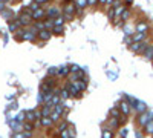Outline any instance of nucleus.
Instances as JSON below:
<instances>
[{
  "mask_svg": "<svg viewBox=\"0 0 153 138\" xmlns=\"http://www.w3.org/2000/svg\"><path fill=\"white\" fill-rule=\"evenodd\" d=\"M17 19H19V22H20V25H22V28H29V26H32V25H34L32 12L29 11V8H28V9H23Z\"/></svg>",
  "mask_w": 153,
  "mask_h": 138,
  "instance_id": "f257e3e1",
  "label": "nucleus"
},
{
  "mask_svg": "<svg viewBox=\"0 0 153 138\" xmlns=\"http://www.w3.org/2000/svg\"><path fill=\"white\" fill-rule=\"evenodd\" d=\"M152 120H153V112L146 110V112H143V114H138L136 123H138L139 128H146V124H147L149 121H152Z\"/></svg>",
  "mask_w": 153,
  "mask_h": 138,
  "instance_id": "f03ea898",
  "label": "nucleus"
},
{
  "mask_svg": "<svg viewBox=\"0 0 153 138\" xmlns=\"http://www.w3.org/2000/svg\"><path fill=\"white\" fill-rule=\"evenodd\" d=\"M147 46H149L147 42H133L132 45H129V49L133 54H143Z\"/></svg>",
  "mask_w": 153,
  "mask_h": 138,
  "instance_id": "7ed1b4c3",
  "label": "nucleus"
},
{
  "mask_svg": "<svg viewBox=\"0 0 153 138\" xmlns=\"http://www.w3.org/2000/svg\"><path fill=\"white\" fill-rule=\"evenodd\" d=\"M60 16H63L61 8H58V6H55V5L46 8V19H57V17H60Z\"/></svg>",
  "mask_w": 153,
  "mask_h": 138,
  "instance_id": "20e7f679",
  "label": "nucleus"
},
{
  "mask_svg": "<svg viewBox=\"0 0 153 138\" xmlns=\"http://www.w3.org/2000/svg\"><path fill=\"white\" fill-rule=\"evenodd\" d=\"M61 12H63V14H71V16L75 17V14H76V5H75V0H74V2H69V3H63V6H61Z\"/></svg>",
  "mask_w": 153,
  "mask_h": 138,
  "instance_id": "39448f33",
  "label": "nucleus"
},
{
  "mask_svg": "<svg viewBox=\"0 0 153 138\" xmlns=\"http://www.w3.org/2000/svg\"><path fill=\"white\" fill-rule=\"evenodd\" d=\"M118 109H120V112H121V114H123V115H126V117H129V115H130V112H132V106H130V103L127 101L126 98L120 101V104H118Z\"/></svg>",
  "mask_w": 153,
  "mask_h": 138,
  "instance_id": "423d86ee",
  "label": "nucleus"
},
{
  "mask_svg": "<svg viewBox=\"0 0 153 138\" xmlns=\"http://www.w3.org/2000/svg\"><path fill=\"white\" fill-rule=\"evenodd\" d=\"M32 19L34 22H43L46 19V8H40L32 12Z\"/></svg>",
  "mask_w": 153,
  "mask_h": 138,
  "instance_id": "0eeeda50",
  "label": "nucleus"
},
{
  "mask_svg": "<svg viewBox=\"0 0 153 138\" xmlns=\"http://www.w3.org/2000/svg\"><path fill=\"white\" fill-rule=\"evenodd\" d=\"M51 37H52L51 29H42V31L37 32V40H40V42H48Z\"/></svg>",
  "mask_w": 153,
  "mask_h": 138,
  "instance_id": "6e6552de",
  "label": "nucleus"
},
{
  "mask_svg": "<svg viewBox=\"0 0 153 138\" xmlns=\"http://www.w3.org/2000/svg\"><path fill=\"white\" fill-rule=\"evenodd\" d=\"M149 29H150V25L146 20H139L136 23V26H135V31L136 32H149Z\"/></svg>",
  "mask_w": 153,
  "mask_h": 138,
  "instance_id": "1a4fd4ad",
  "label": "nucleus"
},
{
  "mask_svg": "<svg viewBox=\"0 0 153 138\" xmlns=\"http://www.w3.org/2000/svg\"><path fill=\"white\" fill-rule=\"evenodd\" d=\"M66 87H68V91H69L71 97H75V98H78V97H81V92L78 91V87H76V86H75L74 83H69V81H68Z\"/></svg>",
  "mask_w": 153,
  "mask_h": 138,
  "instance_id": "9d476101",
  "label": "nucleus"
},
{
  "mask_svg": "<svg viewBox=\"0 0 153 138\" xmlns=\"http://www.w3.org/2000/svg\"><path fill=\"white\" fill-rule=\"evenodd\" d=\"M8 124H9V128L14 131V132H20V131H23V123H20V121H17V120H9L8 121Z\"/></svg>",
  "mask_w": 153,
  "mask_h": 138,
  "instance_id": "9b49d317",
  "label": "nucleus"
},
{
  "mask_svg": "<svg viewBox=\"0 0 153 138\" xmlns=\"http://www.w3.org/2000/svg\"><path fill=\"white\" fill-rule=\"evenodd\" d=\"M120 126H121V124H120V120L118 118H107V128L109 129H112V131H115V129H120Z\"/></svg>",
  "mask_w": 153,
  "mask_h": 138,
  "instance_id": "f8f14e48",
  "label": "nucleus"
},
{
  "mask_svg": "<svg viewBox=\"0 0 153 138\" xmlns=\"http://www.w3.org/2000/svg\"><path fill=\"white\" fill-rule=\"evenodd\" d=\"M0 14H2V17H3L6 22H11L12 19H16V17H14V12H12L11 8H5L2 12H0Z\"/></svg>",
  "mask_w": 153,
  "mask_h": 138,
  "instance_id": "ddd939ff",
  "label": "nucleus"
},
{
  "mask_svg": "<svg viewBox=\"0 0 153 138\" xmlns=\"http://www.w3.org/2000/svg\"><path fill=\"white\" fill-rule=\"evenodd\" d=\"M68 128H69V123H68V121H58L57 128H55V135L60 137V134H61L63 131H66Z\"/></svg>",
  "mask_w": 153,
  "mask_h": 138,
  "instance_id": "4468645a",
  "label": "nucleus"
},
{
  "mask_svg": "<svg viewBox=\"0 0 153 138\" xmlns=\"http://www.w3.org/2000/svg\"><path fill=\"white\" fill-rule=\"evenodd\" d=\"M147 35H149V32H135L132 35V40L133 42H146Z\"/></svg>",
  "mask_w": 153,
  "mask_h": 138,
  "instance_id": "2eb2a0df",
  "label": "nucleus"
},
{
  "mask_svg": "<svg viewBox=\"0 0 153 138\" xmlns=\"http://www.w3.org/2000/svg\"><path fill=\"white\" fill-rule=\"evenodd\" d=\"M75 5H76V12L81 14V12L87 8V0H75Z\"/></svg>",
  "mask_w": 153,
  "mask_h": 138,
  "instance_id": "dca6fc26",
  "label": "nucleus"
},
{
  "mask_svg": "<svg viewBox=\"0 0 153 138\" xmlns=\"http://www.w3.org/2000/svg\"><path fill=\"white\" fill-rule=\"evenodd\" d=\"M69 74H71L69 66H60V68H58V77H60V78H68Z\"/></svg>",
  "mask_w": 153,
  "mask_h": 138,
  "instance_id": "f3484780",
  "label": "nucleus"
},
{
  "mask_svg": "<svg viewBox=\"0 0 153 138\" xmlns=\"http://www.w3.org/2000/svg\"><path fill=\"white\" fill-rule=\"evenodd\" d=\"M52 106L51 104H42V109H40V112H42V117H49L51 114H52Z\"/></svg>",
  "mask_w": 153,
  "mask_h": 138,
  "instance_id": "a211bd4d",
  "label": "nucleus"
},
{
  "mask_svg": "<svg viewBox=\"0 0 153 138\" xmlns=\"http://www.w3.org/2000/svg\"><path fill=\"white\" fill-rule=\"evenodd\" d=\"M38 123H40V126H43V128H51L54 124V121L51 120V117H42L40 120H38Z\"/></svg>",
  "mask_w": 153,
  "mask_h": 138,
  "instance_id": "6ab92c4d",
  "label": "nucleus"
},
{
  "mask_svg": "<svg viewBox=\"0 0 153 138\" xmlns=\"http://www.w3.org/2000/svg\"><path fill=\"white\" fill-rule=\"evenodd\" d=\"M143 57H144V58H147V60H153V45H149V46L144 49Z\"/></svg>",
  "mask_w": 153,
  "mask_h": 138,
  "instance_id": "aec40b11",
  "label": "nucleus"
},
{
  "mask_svg": "<svg viewBox=\"0 0 153 138\" xmlns=\"http://www.w3.org/2000/svg\"><path fill=\"white\" fill-rule=\"evenodd\" d=\"M25 117H26V121H31V123L38 121L35 117V110H25Z\"/></svg>",
  "mask_w": 153,
  "mask_h": 138,
  "instance_id": "412c9836",
  "label": "nucleus"
},
{
  "mask_svg": "<svg viewBox=\"0 0 153 138\" xmlns=\"http://www.w3.org/2000/svg\"><path fill=\"white\" fill-rule=\"evenodd\" d=\"M101 138H115V132L109 128H103V131H101Z\"/></svg>",
  "mask_w": 153,
  "mask_h": 138,
  "instance_id": "4be33fe9",
  "label": "nucleus"
},
{
  "mask_svg": "<svg viewBox=\"0 0 153 138\" xmlns=\"http://www.w3.org/2000/svg\"><path fill=\"white\" fill-rule=\"evenodd\" d=\"M31 137H32V132H25V131L12 134V138H31Z\"/></svg>",
  "mask_w": 153,
  "mask_h": 138,
  "instance_id": "5701e85b",
  "label": "nucleus"
},
{
  "mask_svg": "<svg viewBox=\"0 0 153 138\" xmlns=\"http://www.w3.org/2000/svg\"><path fill=\"white\" fill-rule=\"evenodd\" d=\"M60 98H61V101H66V100L71 98V94H69V91H68V87H66V86L60 89Z\"/></svg>",
  "mask_w": 153,
  "mask_h": 138,
  "instance_id": "b1692460",
  "label": "nucleus"
},
{
  "mask_svg": "<svg viewBox=\"0 0 153 138\" xmlns=\"http://www.w3.org/2000/svg\"><path fill=\"white\" fill-rule=\"evenodd\" d=\"M34 129H35L34 123H31V121H25L23 123V131L25 132H34Z\"/></svg>",
  "mask_w": 153,
  "mask_h": 138,
  "instance_id": "393cba45",
  "label": "nucleus"
},
{
  "mask_svg": "<svg viewBox=\"0 0 153 138\" xmlns=\"http://www.w3.org/2000/svg\"><path fill=\"white\" fill-rule=\"evenodd\" d=\"M109 115H110L112 118H120L123 114L120 112V109H118V106H117V107H112V109L109 110Z\"/></svg>",
  "mask_w": 153,
  "mask_h": 138,
  "instance_id": "a878e982",
  "label": "nucleus"
},
{
  "mask_svg": "<svg viewBox=\"0 0 153 138\" xmlns=\"http://www.w3.org/2000/svg\"><path fill=\"white\" fill-rule=\"evenodd\" d=\"M46 77H57L58 78V68H55V66L49 68L48 72H46Z\"/></svg>",
  "mask_w": 153,
  "mask_h": 138,
  "instance_id": "bb28decb",
  "label": "nucleus"
},
{
  "mask_svg": "<svg viewBox=\"0 0 153 138\" xmlns=\"http://www.w3.org/2000/svg\"><path fill=\"white\" fill-rule=\"evenodd\" d=\"M51 32H52V35H63L65 34V26H54L52 29H51Z\"/></svg>",
  "mask_w": 153,
  "mask_h": 138,
  "instance_id": "cd10ccee",
  "label": "nucleus"
},
{
  "mask_svg": "<svg viewBox=\"0 0 153 138\" xmlns=\"http://www.w3.org/2000/svg\"><path fill=\"white\" fill-rule=\"evenodd\" d=\"M130 16H132V12H130V8H126V9H124V12L121 14V20H123V22H127V20L130 19Z\"/></svg>",
  "mask_w": 153,
  "mask_h": 138,
  "instance_id": "c85d7f7f",
  "label": "nucleus"
},
{
  "mask_svg": "<svg viewBox=\"0 0 153 138\" xmlns=\"http://www.w3.org/2000/svg\"><path fill=\"white\" fill-rule=\"evenodd\" d=\"M49 117H51V120H52L54 123H58V121H61V118H63V117L58 114V112H55L54 109H52V114H51Z\"/></svg>",
  "mask_w": 153,
  "mask_h": 138,
  "instance_id": "c756f323",
  "label": "nucleus"
},
{
  "mask_svg": "<svg viewBox=\"0 0 153 138\" xmlns=\"http://www.w3.org/2000/svg\"><path fill=\"white\" fill-rule=\"evenodd\" d=\"M54 26H65V19H63V16L54 19Z\"/></svg>",
  "mask_w": 153,
  "mask_h": 138,
  "instance_id": "7c9ffc66",
  "label": "nucleus"
},
{
  "mask_svg": "<svg viewBox=\"0 0 153 138\" xmlns=\"http://www.w3.org/2000/svg\"><path fill=\"white\" fill-rule=\"evenodd\" d=\"M28 8H29V11H31V12H34V11H37V9H40V8H42V5H40V3H37V2H34V0H32L31 5H29Z\"/></svg>",
  "mask_w": 153,
  "mask_h": 138,
  "instance_id": "2f4dec72",
  "label": "nucleus"
},
{
  "mask_svg": "<svg viewBox=\"0 0 153 138\" xmlns=\"http://www.w3.org/2000/svg\"><path fill=\"white\" fill-rule=\"evenodd\" d=\"M107 19H109V20H113V19H115V8H113V6L107 8Z\"/></svg>",
  "mask_w": 153,
  "mask_h": 138,
  "instance_id": "473e14b6",
  "label": "nucleus"
},
{
  "mask_svg": "<svg viewBox=\"0 0 153 138\" xmlns=\"http://www.w3.org/2000/svg\"><path fill=\"white\" fill-rule=\"evenodd\" d=\"M69 69H71V72H80V71H83V68L80 65H75V63L69 65Z\"/></svg>",
  "mask_w": 153,
  "mask_h": 138,
  "instance_id": "72a5a7b5",
  "label": "nucleus"
},
{
  "mask_svg": "<svg viewBox=\"0 0 153 138\" xmlns=\"http://www.w3.org/2000/svg\"><path fill=\"white\" fill-rule=\"evenodd\" d=\"M144 131H146L147 134H152V135H153V120H152V121H149V123L146 124Z\"/></svg>",
  "mask_w": 153,
  "mask_h": 138,
  "instance_id": "f704fd0d",
  "label": "nucleus"
},
{
  "mask_svg": "<svg viewBox=\"0 0 153 138\" xmlns=\"http://www.w3.org/2000/svg\"><path fill=\"white\" fill-rule=\"evenodd\" d=\"M14 120H17V121H20V123H25V121H26V117H25V112H19L17 117H16Z\"/></svg>",
  "mask_w": 153,
  "mask_h": 138,
  "instance_id": "c9c22d12",
  "label": "nucleus"
},
{
  "mask_svg": "<svg viewBox=\"0 0 153 138\" xmlns=\"http://www.w3.org/2000/svg\"><path fill=\"white\" fill-rule=\"evenodd\" d=\"M60 138H72V135H71L69 129H66V131H63V132L60 134Z\"/></svg>",
  "mask_w": 153,
  "mask_h": 138,
  "instance_id": "e433bc0d",
  "label": "nucleus"
},
{
  "mask_svg": "<svg viewBox=\"0 0 153 138\" xmlns=\"http://www.w3.org/2000/svg\"><path fill=\"white\" fill-rule=\"evenodd\" d=\"M124 34H126V35H130V37H132V35H133L135 32H132V28H130V26H124Z\"/></svg>",
  "mask_w": 153,
  "mask_h": 138,
  "instance_id": "4c0bfd02",
  "label": "nucleus"
},
{
  "mask_svg": "<svg viewBox=\"0 0 153 138\" xmlns=\"http://www.w3.org/2000/svg\"><path fill=\"white\" fill-rule=\"evenodd\" d=\"M127 134H129V132H127V129H126V128H121V129H120V137H121V138H126V137H127Z\"/></svg>",
  "mask_w": 153,
  "mask_h": 138,
  "instance_id": "58836bf2",
  "label": "nucleus"
},
{
  "mask_svg": "<svg viewBox=\"0 0 153 138\" xmlns=\"http://www.w3.org/2000/svg\"><path fill=\"white\" fill-rule=\"evenodd\" d=\"M63 19H65V22H72V20H74V16H71V14H63Z\"/></svg>",
  "mask_w": 153,
  "mask_h": 138,
  "instance_id": "ea45409f",
  "label": "nucleus"
},
{
  "mask_svg": "<svg viewBox=\"0 0 153 138\" xmlns=\"http://www.w3.org/2000/svg\"><path fill=\"white\" fill-rule=\"evenodd\" d=\"M124 43H126V45H132V43H133L132 37H130V35H126V39H124Z\"/></svg>",
  "mask_w": 153,
  "mask_h": 138,
  "instance_id": "a19ab883",
  "label": "nucleus"
},
{
  "mask_svg": "<svg viewBox=\"0 0 153 138\" xmlns=\"http://www.w3.org/2000/svg\"><path fill=\"white\" fill-rule=\"evenodd\" d=\"M34 2H37V3H40V5L43 6V5H48V3L51 2V0H34Z\"/></svg>",
  "mask_w": 153,
  "mask_h": 138,
  "instance_id": "79ce46f5",
  "label": "nucleus"
},
{
  "mask_svg": "<svg viewBox=\"0 0 153 138\" xmlns=\"http://www.w3.org/2000/svg\"><path fill=\"white\" fill-rule=\"evenodd\" d=\"M98 3V0H87V6H95Z\"/></svg>",
  "mask_w": 153,
  "mask_h": 138,
  "instance_id": "37998d69",
  "label": "nucleus"
},
{
  "mask_svg": "<svg viewBox=\"0 0 153 138\" xmlns=\"http://www.w3.org/2000/svg\"><path fill=\"white\" fill-rule=\"evenodd\" d=\"M135 137H136V138H144V135H143L141 131H136V132H135Z\"/></svg>",
  "mask_w": 153,
  "mask_h": 138,
  "instance_id": "c03bdc74",
  "label": "nucleus"
},
{
  "mask_svg": "<svg viewBox=\"0 0 153 138\" xmlns=\"http://www.w3.org/2000/svg\"><path fill=\"white\" fill-rule=\"evenodd\" d=\"M9 109H17V101H11V104H9Z\"/></svg>",
  "mask_w": 153,
  "mask_h": 138,
  "instance_id": "a18cd8bd",
  "label": "nucleus"
},
{
  "mask_svg": "<svg viewBox=\"0 0 153 138\" xmlns=\"http://www.w3.org/2000/svg\"><path fill=\"white\" fill-rule=\"evenodd\" d=\"M115 2H117V0H106V6H112Z\"/></svg>",
  "mask_w": 153,
  "mask_h": 138,
  "instance_id": "49530a36",
  "label": "nucleus"
},
{
  "mask_svg": "<svg viewBox=\"0 0 153 138\" xmlns=\"http://www.w3.org/2000/svg\"><path fill=\"white\" fill-rule=\"evenodd\" d=\"M5 8H6V3H5V2H0V12H2Z\"/></svg>",
  "mask_w": 153,
  "mask_h": 138,
  "instance_id": "de8ad7c7",
  "label": "nucleus"
},
{
  "mask_svg": "<svg viewBox=\"0 0 153 138\" xmlns=\"http://www.w3.org/2000/svg\"><path fill=\"white\" fill-rule=\"evenodd\" d=\"M98 3L100 5H106V0H98Z\"/></svg>",
  "mask_w": 153,
  "mask_h": 138,
  "instance_id": "09e8293b",
  "label": "nucleus"
},
{
  "mask_svg": "<svg viewBox=\"0 0 153 138\" xmlns=\"http://www.w3.org/2000/svg\"><path fill=\"white\" fill-rule=\"evenodd\" d=\"M69 2H74V0H63V3H69Z\"/></svg>",
  "mask_w": 153,
  "mask_h": 138,
  "instance_id": "8fccbe9b",
  "label": "nucleus"
},
{
  "mask_svg": "<svg viewBox=\"0 0 153 138\" xmlns=\"http://www.w3.org/2000/svg\"><path fill=\"white\" fill-rule=\"evenodd\" d=\"M0 2H5V3H6V2H8V0H0Z\"/></svg>",
  "mask_w": 153,
  "mask_h": 138,
  "instance_id": "3c124183",
  "label": "nucleus"
},
{
  "mask_svg": "<svg viewBox=\"0 0 153 138\" xmlns=\"http://www.w3.org/2000/svg\"><path fill=\"white\" fill-rule=\"evenodd\" d=\"M0 34H2V31H0Z\"/></svg>",
  "mask_w": 153,
  "mask_h": 138,
  "instance_id": "603ef678",
  "label": "nucleus"
},
{
  "mask_svg": "<svg viewBox=\"0 0 153 138\" xmlns=\"http://www.w3.org/2000/svg\"><path fill=\"white\" fill-rule=\"evenodd\" d=\"M152 61H153V60H152Z\"/></svg>",
  "mask_w": 153,
  "mask_h": 138,
  "instance_id": "864d4df0",
  "label": "nucleus"
}]
</instances>
